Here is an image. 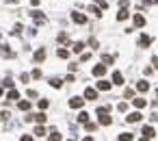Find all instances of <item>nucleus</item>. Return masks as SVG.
I'll list each match as a JSON object with an SVG mask.
<instances>
[{
  "label": "nucleus",
  "mask_w": 158,
  "mask_h": 141,
  "mask_svg": "<svg viewBox=\"0 0 158 141\" xmlns=\"http://www.w3.org/2000/svg\"><path fill=\"white\" fill-rule=\"evenodd\" d=\"M30 18L35 24H46V15L41 13V11H30Z\"/></svg>",
  "instance_id": "1"
},
{
  "label": "nucleus",
  "mask_w": 158,
  "mask_h": 141,
  "mask_svg": "<svg viewBox=\"0 0 158 141\" xmlns=\"http://www.w3.org/2000/svg\"><path fill=\"white\" fill-rule=\"evenodd\" d=\"M83 104H85V100L80 98V95H74V98L69 100V106H72V109H83Z\"/></svg>",
  "instance_id": "2"
},
{
  "label": "nucleus",
  "mask_w": 158,
  "mask_h": 141,
  "mask_svg": "<svg viewBox=\"0 0 158 141\" xmlns=\"http://www.w3.org/2000/svg\"><path fill=\"white\" fill-rule=\"evenodd\" d=\"M100 124H102V126H111V124H113V117L108 115V113H100Z\"/></svg>",
  "instance_id": "3"
},
{
  "label": "nucleus",
  "mask_w": 158,
  "mask_h": 141,
  "mask_svg": "<svg viewBox=\"0 0 158 141\" xmlns=\"http://www.w3.org/2000/svg\"><path fill=\"white\" fill-rule=\"evenodd\" d=\"M72 20L76 22V24H85V22H87V15L78 13V11H74V13H72Z\"/></svg>",
  "instance_id": "4"
},
{
  "label": "nucleus",
  "mask_w": 158,
  "mask_h": 141,
  "mask_svg": "<svg viewBox=\"0 0 158 141\" xmlns=\"http://www.w3.org/2000/svg\"><path fill=\"white\" fill-rule=\"evenodd\" d=\"M85 98L87 100H97V91H95L93 87H87L85 89Z\"/></svg>",
  "instance_id": "5"
},
{
  "label": "nucleus",
  "mask_w": 158,
  "mask_h": 141,
  "mask_svg": "<svg viewBox=\"0 0 158 141\" xmlns=\"http://www.w3.org/2000/svg\"><path fill=\"white\" fill-rule=\"evenodd\" d=\"M141 117H143V115H141L139 111H134V113H130V115L126 117V120H128L130 124H137V122H141Z\"/></svg>",
  "instance_id": "6"
},
{
  "label": "nucleus",
  "mask_w": 158,
  "mask_h": 141,
  "mask_svg": "<svg viewBox=\"0 0 158 141\" xmlns=\"http://www.w3.org/2000/svg\"><path fill=\"white\" fill-rule=\"evenodd\" d=\"M150 43H152V37H150V35H141V37H139V46H141V48H147Z\"/></svg>",
  "instance_id": "7"
},
{
  "label": "nucleus",
  "mask_w": 158,
  "mask_h": 141,
  "mask_svg": "<svg viewBox=\"0 0 158 141\" xmlns=\"http://www.w3.org/2000/svg\"><path fill=\"white\" fill-rule=\"evenodd\" d=\"M104 74H106V65H95V67H93V76L102 78Z\"/></svg>",
  "instance_id": "8"
},
{
  "label": "nucleus",
  "mask_w": 158,
  "mask_h": 141,
  "mask_svg": "<svg viewBox=\"0 0 158 141\" xmlns=\"http://www.w3.org/2000/svg\"><path fill=\"white\" fill-rule=\"evenodd\" d=\"M128 18H130L128 7H121V9H119V13H117V20H119V22H123V20H128Z\"/></svg>",
  "instance_id": "9"
},
{
  "label": "nucleus",
  "mask_w": 158,
  "mask_h": 141,
  "mask_svg": "<svg viewBox=\"0 0 158 141\" xmlns=\"http://www.w3.org/2000/svg\"><path fill=\"white\" fill-rule=\"evenodd\" d=\"M137 89H139L141 93L150 91V83H147V80H139V83H137Z\"/></svg>",
  "instance_id": "10"
},
{
  "label": "nucleus",
  "mask_w": 158,
  "mask_h": 141,
  "mask_svg": "<svg viewBox=\"0 0 158 141\" xmlns=\"http://www.w3.org/2000/svg\"><path fill=\"white\" fill-rule=\"evenodd\" d=\"M134 26H137V28H143V26H145V18H143L141 13L134 15Z\"/></svg>",
  "instance_id": "11"
},
{
  "label": "nucleus",
  "mask_w": 158,
  "mask_h": 141,
  "mask_svg": "<svg viewBox=\"0 0 158 141\" xmlns=\"http://www.w3.org/2000/svg\"><path fill=\"white\" fill-rule=\"evenodd\" d=\"M111 87H113V85L108 80H97V89H100V91H108Z\"/></svg>",
  "instance_id": "12"
},
{
  "label": "nucleus",
  "mask_w": 158,
  "mask_h": 141,
  "mask_svg": "<svg viewBox=\"0 0 158 141\" xmlns=\"http://www.w3.org/2000/svg\"><path fill=\"white\" fill-rule=\"evenodd\" d=\"M113 85H123V76H121V72H113Z\"/></svg>",
  "instance_id": "13"
},
{
  "label": "nucleus",
  "mask_w": 158,
  "mask_h": 141,
  "mask_svg": "<svg viewBox=\"0 0 158 141\" xmlns=\"http://www.w3.org/2000/svg\"><path fill=\"white\" fill-rule=\"evenodd\" d=\"M132 104L137 106V109H145V106H147V100H143V98H137V100H132Z\"/></svg>",
  "instance_id": "14"
},
{
  "label": "nucleus",
  "mask_w": 158,
  "mask_h": 141,
  "mask_svg": "<svg viewBox=\"0 0 158 141\" xmlns=\"http://www.w3.org/2000/svg\"><path fill=\"white\" fill-rule=\"evenodd\" d=\"M154 128H152V126H143V137H147V139H152V137H154Z\"/></svg>",
  "instance_id": "15"
},
{
  "label": "nucleus",
  "mask_w": 158,
  "mask_h": 141,
  "mask_svg": "<svg viewBox=\"0 0 158 141\" xmlns=\"http://www.w3.org/2000/svg\"><path fill=\"white\" fill-rule=\"evenodd\" d=\"M0 54H4V56H13V52H11V46L2 43V46H0Z\"/></svg>",
  "instance_id": "16"
},
{
  "label": "nucleus",
  "mask_w": 158,
  "mask_h": 141,
  "mask_svg": "<svg viewBox=\"0 0 158 141\" xmlns=\"http://www.w3.org/2000/svg\"><path fill=\"white\" fill-rule=\"evenodd\" d=\"M32 122H37V124H46V113H37V115H32Z\"/></svg>",
  "instance_id": "17"
},
{
  "label": "nucleus",
  "mask_w": 158,
  "mask_h": 141,
  "mask_svg": "<svg viewBox=\"0 0 158 141\" xmlns=\"http://www.w3.org/2000/svg\"><path fill=\"white\" fill-rule=\"evenodd\" d=\"M72 50H74L76 54H78V52H83V50H85V43H83V41H76L74 46H72Z\"/></svg>",
  "instance_id": "18"
},
{
  "label": "nucleus",
  "mask_w": 158,
  "mask_h": 141,
  "mask_svg": "<svg viewBox=\"0 0 158 141\" xmlns=\"http://www.w3.org/2000/svg\"><path fill=\"white\" fill-rule=\"evenodd\" d=\"M56 56H59V59H67V56H69V50L59 48V50H56Z\"/></svg>",
  "instance_id": "19"
},
{
  "label": "nucleus",
  "mask_w": 158,
  "mask_h": 141,
  "mask_svg": "<svg viewBox=\"0 0 158 141\" xmlns=\"http://www.w3.org/2000/svg\"><path fill=\"white\" fill-rule=\"evenodd\" d=\"M43 59H46V50L39 48V50L35 52V61H43Z\"/></svg>",
  "instance_id": "20"
},
{
  "label": "nucleus",
  "mask_w": 158,
  "mask_h": 141,
  "mask_svg": "<svg viewBox=\"0 0 158 141\" xmlns=\"http://www.w3.org/2000/svg\"><path fill=\"white\" fill-rule=\"evenodd\" d=\"M113 61H115V56H111V54H102V63H104V65H111Z\"/></svg>",
  "instance_id": "21"
},
{
  "label": "nucleus",
  "mask_w": 158,
  "mask_h": 141,
  "mask_svg": "<svg viewBox=\"0 0 158 141\" xmlns=\"http://www.w3.org/2000/svg\"><path fill=\"white\" fill-rule=\"evenodd\" d=\"M61 85H63L61 78H52L50 80V87H54V89H61Z\"/></svg>",
  "instance_id": "22"
},
{
  "label": "nucleus",
  "mask_w": 158,
  "mask_h": 141,
  "mask_svg": "<svg viewBox=\"0 0 158 141\" xmlns=\"http://www.w3.org/2000/svg\"><path fill=\"white\" fill-rule=\"evenodd\" d=\"M18 106H20V111H28L30 109V102H28V100H22V102H18Z\"/></svg>",
  "instance_id": "23"
},
{
  "label": "nucleus",
  "mask_w": 158,
  "mask_h": 141,
  "mask_svg": "<svg viewBox=\"0 0 158 141\" xmlns=\"http://www.w3.org/2000/svg\"><path fill=\"white\" fill-rule=\"evenodd\" d=\"M18 98H20V93H18V91H15V89H13V87H11V91L7 93V100H18Z\"/></svg>",
  "instance_id": "24"
},
{
  "label": "nucleus",
  "mask_w": 158,
  "mask_h": 141,
  "mask_svg": "<svg viewBox=\"0 0 158 141\" xmlns=\"http://www.w3.org/2000/svg\"><path fill=\"white\" fill-rule=\"evenodd\" d=\"M22 31H24V26H22V24H15L13 31H11V35H22Z\"/></svg>",
  "instance_id": "25"
},
{
  "label": "nucleus",
  "mask_w": 158,
  "mask_h": 141,
  "mask_svg": "<svg viewBox=\"0 0 158 141\" xmlns=\"http://www.w3.org/2000/svg\"><path fill=\"white\" fill-rule=\"evenodd\" d=\"M89 13H93L95 18H100V15H102V9H100V7H89Z\"/></svg>",
  "instance_id": "26"
},
{
  "label": "nucleus",
  "mask_w": 158,
  "mask_h": 141,
  "mask_svg": "<svg viewBox=\"0 0 158 141\" xmlns=\"http://www.w3.org/2000/svg\"><path fill=\"white\" fill-rule=\"evenodd\" d=\"M78 122H80V124L89 122V113H85V111H83V113H80V115H78Z\"/></svg>",
  "instance_id": "27"
},
{
  "label": "nucleus",
  "mask_w": 158,
  "mask_h": 141,
  "mask_svg": "<svg viewBox=\"0 0 158 141\" xmlns=\"http://www.w3.org/2000/svg\"><path fill=\"white\" fill-rule=\"evenodd\" d=\"M119 141H132V135L130 132H121L119 135Z\"/></svg>",
  "instance_id": "28"
},
{
  "label": "nucleus",
  "mask_w": 158,
  "mask_h": 141,
  "mask_svg": "<svg viewBox=\"0 0 158 141\" xmlns=\"http://www.w3.org/2000/svg\"><path fill=\"white\" fill-rule=\"evenodd\" d=\"M85 126H87V130H89V132H93L95 128H97V124H93V122H85Z\"/></svg>",
  "instance_id": "29"
},
{
  "label": "nucleus",
  "mask_w": 158,
  "mask_h": 141,
  "mask_svg": "<svg viewBox=\"0 0 158 141\" xmlns=\"http://www.w3.org/2000/svg\"><path fill=\"white\" fill-rule=\"evenodd\" d=\"M35 135H37V137H43V135H46V128H43V126H37V128H35Z\"/></svg>",
  "instance_id": "30"
},
{
  "label": "nucleus",
  "mask_w": 158,
  "mask_h": 141,
  "mask_svg": "<svg viewBox=\"0 0 158 141\" xmlns=\"http://www.w3.org/2000/svg\"><path fill=\"white\" fill-rule=\"evenodd\" d=\"M50 141H61V135H59L56 130H52L50 132Z\"/></svg>",
  "instance_id": "31"
},
{
  "label": "nucleus",
  "mask_w": 158,
  "mask_h": 141,
  "mask_svg": "<svg viewBox=\"0 0 158 141\" xmlns=\"http://www.w3.org/2000/svg\"><path fill=\"white\" fill-rule=\"evenodd\" d=\"M9 117H11V115H9V111H0V122H7Z\"/></svg>",
  "instance_id": "32"
},
{
  "label": "nucleus",
  "mask_w": 158,
  "mask_h": 141,
  "mask_svg": "<svg viewBox=\"0 0 158 141\" xmlns=\"http://www.w3.org/2000/svg\"><path fill=\"white\" fill-rule=\"evenodd\" d=\"M2 87L11 89V87H13V80H11V78H4V80H2Z\"/></svg>",
  "instance_id": "33"
},
{
  "label": "nucleus",
  "mask_w": 158,
  "mask_h": 141,
  "mask_svg": "<svg viewBox=\"0 0 158 141\" xmlns=\"http://www.w3.org/2000/svg\"><path fill=\"white\" fill-rule=\"evenodd\" d=\"M48 106H50V102H48V100H39V109H41V111L48 109Z\"/></svg>",
  "instance_id": "34"
},
{
  "label": "nucleus",
  "mask_w": 158,
  "mask_h": 141,
  "mask_svg": "<svg viewBox=\"0 0 158 141\" xmlns=\"http://www.w3.org/2000/svg\"><path fill=\"white\" fill-rule=\"evenodd\" d=\"M95 2H97V7H100V9H106V7H108L106 0H95Z\"/></svg>",
  "instance_id": "35"
},
{
  "label": "nucleus",
  "mask_w": 158,
  "mask_h": 141,
  "mask_svg": "<svg viewBox=\"0 0 158 141\" xmlns=\"http://www.w3.org/2000/svg\"><path fill=\"white\" fill-rule=\"evenodd\" d=\"M89 46H91V48H97L100 43H97V39H95V37H91V39H89Z\"/></svg>",
  "instance_id": "36"
},
{
  "label": "nucleus",
  "mask_w": 158,
  "mask_h": 141,
  "mask_svg": "<svg viewBox=\"0 0 158 141\" xmlns=\"http://www.w3.org/2000/svg\"><path fill=\"white\" fill-rule=\"evenodd\" d=\"M117 109L121 111V113H126V111H128V104H126V102H119V106H117Z\"/></svg>",
  "instance_id": "37"
},
{
  "label": "nucleus",
  "mask_w": 158,
  "mask_h": 141,
  "mask_svg": "<svg viewBox=\"0 0 158 141\" xmlns=\"http://www.w3.org/2000/svg\"><path fill=\"white\" fill-rule=\"evenodd\" d=\"M59 41H61V43H67V35H65V33H61V35H59Z\"/></svg>",
  "instance_id": "38"
},
{
  "label": "nucleus",
  "mask_w": 158,
  "mask_h": 141,
  "mask_svg": "<svg viewBox=\"0 0 158 141\" xmlns=\"http://www.w3.org/2000/svg\"><path fill=\"white\" fill-rule=\"evenodd\" d=\"M123 95H126V98H132V95H134V89H126V93H123Z\"/></svg>",
  "instance_id": "39"
},
{
  "label": "nucleus",
  "mask_w": 158,
  "mask_h": 141,
  "mask_svg": "<svg viewBox=\"0 0 158 141\" xmlns=\"http://www.w3.org/2000/svg\"><path fill=\"white\" fill-rule=\"evenodd\" d=\"M30 76H32V78H41V70H35Z\"/></svg>",
  "instance_id": "40"
},
{
  "label": "nucleus",
  "mask_w": 158,
  "mask_h": 141,
  "mask_svg": "<svg viewBox=\"0 0 158 141\" xmlns=\"http://www.w3.org/2000/svg\"><path fill=\"white\" fill-rule=\"evenodd\" d=\"M30 80V74H22V83H28Z\"/></svg>",
  "instance_id": "41"
},
{
  "label": "nucleus",
  "mask_w": 158,
  "mask_h": 141,
  "mask_svg": "<svg viewBox=\"0 0 158 141\" xmlns=\"http://www.w3.org/2000/svg\"><path fill=\"white\" fill-rule=\"evenodd\" d=\"M28 98H37V91H35V89H28Z\"/></svg>",
  "instance_id": "42"
},
{
  "label": "nucleus",
  "mask_w": 158,
  "mask_h": 141,
  "mask_svg": "<svg viewBox=\"0 0 158 141\" xmlns=\"http://www.w3.org/2000/svg\"><path fill=\"white\" fill-rule=\"evenodd\" d=\"M143 4H158V0H143Z\"/></svg>",
  "instance_id": "43"
},
{
  "label": "nucleus",
  "mask_w": 158,
  "mask_h": 141,
  "mask_svg": "<svg viewBox=\"0 0 158 141\" xmlns=\"http://www.w3.org/2000/svg\"><path fill=\"white\" fill-rule=\"evenodd\" d=\"M20 141H32V137H30V135H24V137H22Z\"/></svg>",
  "instance_id": "44"
},
{
  "label": "nucleus",
  "mask_w": 158,
  "mask_h": 141,
  "mask_svg": "<svg viewBox=\"0 0 158 141\" xmlns=\"http://www.w3.org/2000/svg\"><path fill=\"white\" fill-rule=\"evenodd\" d=\"M152 65H154V67H158V56H154V59H152Z\"/></svg>",
  "instance_id": "45"
},
{
  "label": "nucleus",
  "mask_w": 158,
  "mask_h": 141,
  "mask_svg": "<svg viewBox=\"0 0 158 141\" xmlns=\"http://www.w3.org/2000/svg\"><path fill=\"white\" fill-rule=\"evenodd\" d=\"M30 4H32V7H37V4H39V0H30Z\"/></svg>",
  "instance_id": "46"
},
{
  "label": "nucleus",
  "mask_w": 158,
  "mask_h": 141,
  "mask_svg": "<svg viewBox=\"0 0 158 141\" xmlns=\"http://www.w3.org/2000/svg\"><path fill=\"white\" fill-rule=\"evenodd\" d=\"M83 141H93V137H85Z\"/></svg>",
  "instance_id": "47"
},
{
  "label": "nucleus",
  "mask_w": 158,
  "mask_h": 141,
  "mask_svg": "<svg viewBox=\"0 0 158 141\" xmlns=\"http://www.w3.org/2000/svg\"><path fill=\"white\" fill-rule=\"evenodd\" d=\"M141 141H150V139H147V137H143V139H141Z\"/></svg>",
  "instance_id": "48"
},
{
  "label": "nucleus",
  "mask_w": 158,
  "mask_h": 141,
  "mask_svg": "<svg viewBox=\"0 0 158 141\" xmlns=\"http://www.w3.org/2000/svg\"><path fill=\"white\" fill-rule=\"evenodd\" d=\"M0 98H2V87H0Z\"/></svg>",
  "instance_id": "49"
},
{
  "label": "nucleus",
  "mask_w": 158,
  "mask_h": 141,
  "mask_svg": "<svg viewBox=\"0 0 158 141\" xmlns=\"http://www.w3.org/2000/svg\"><path fill=\"white\" fill-rule=\"evenodd\" d=\"M69 141H76V139H69Z\"/></svg>",
  "instance_id": "50"
},
{
  "label": "nucleus",
  "mask_w": 158,
  "mask_h": 141,
  "mask_svg": "<svg viewBox=\"0 0 158 141\" xmlns=\"http://www.w3.org/2000/svg\"><path fill=\"white\" fill-rule=\"evenodd\" d=\"M156 98H158V91H156Z\"/></svg>",
  "instance_id": "51"
}]
</instances>
